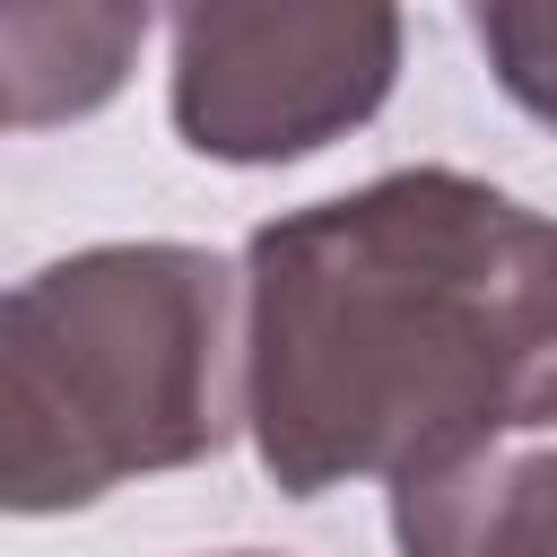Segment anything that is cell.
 <instances>
[{
  "mask_svg": "<svg viewBox=\"0 0 557 557\" xmlns=\"http://www.w3.org/2000/svg\"><path fill=\"white\" fill-rule=\"evenodd\" d=\"M470 44L487 52V78L557 131V0H461Z\"/></svg>",
  "mask_w": 557,
  "mask_h": 557,
  "instance_id": "6",
  "label": "cell"
},
{
  "mask_svg": "<svg viewBox=\"0 0 557 557\" xmlns=\"http://www.w3.org/2000/svg\"><path fill=\"white\" fill-rule=\"evenodd\" d=\"M148 9H183V0H148Z\"/></svg>",
  "mask_w": 557,
  "mask_h": 557,
  "instance_id": "8",
  "label": "cell"
},
{
  "mask_svg": "<svg viewBox=\"0 0 557 557\" xmlns=\"http://www.w3.org/2000/svg\"><path fill=\"white\" fill-rule=\"evenodd\" d=\"M400 557H557V444L470 453L426 479H392Z\"/></svg>",
  "mask_w": 557,
  "mask_h": 557,
  "instance_id": "5",
  "label": "cell"
},
{
  "mask_svg": "<svg viewBox=\"0 0 557 557\" xmlns=\"http://www.w3.org/2000/svg\"><path fill=\"white\" fill-rule=\"evenodd\" d=\"M244 435L278 496L426 479L557 426V218L409 165L244 244Z\"/></svg>",
  "mask_w": 557,
  "mask_h": 557,
  "instance_id": "1",
  "label": "cell"
},
{
  "mask_svg": "<svg viewBox=\"0 0 557 557\" xmlns=\"http://www.w3.org/2000/svg\"><path fill=\"white\" fill-rule=\"evenodd\" d=\"M244 435V278L209 244H87L0 287V513H87Z\"/></svg>",
  "mask_w": 557,
  "mask_h": 557,
  "instance_id": "2",
  "label": "cell"
},
{
  "mask_svg": "<svg viewBox=\"0 0 557 557\" xmlns=\"http://www.w3.org/2000/svg\"><path fill=\"white\" fill-rule=\"evenodd\" d=\"M218 557H270V548H218Z\"/></svg>",
  "mask_w": 557,
  "mask_h": 557,
  "instance_id": "7",
  "label": "cell"
},
{
  "mask_svg": "<svg viewBox=\"0 0 557 557\" xmlns=\"http://www.w3.org/2000/svg\"><path fill=\"white\" fill-rule=\"evenodd\" d=\"M400 78V0H183L174 131L218 165H296L383 113Z\"/></svg>",
  "mask_w": 557,
  "mask_h": 557,
  "instance_id": "3",
  "label": "cell"
},
{
  "mask_svg": "<svg viewBox=\"0 0 557 557\" xmlns=\"http://www.w3.org/2000/svg\"><path fill=\"white\" fill-rule=\"evenodd\" d=\"M148 17V0H0V131H52L113 104Z\"/></svg>",
  "mask_w": 557,
  "mask_h": 557,
  "instance_id": "4",
  "label": "cell"
}]
</instances>
